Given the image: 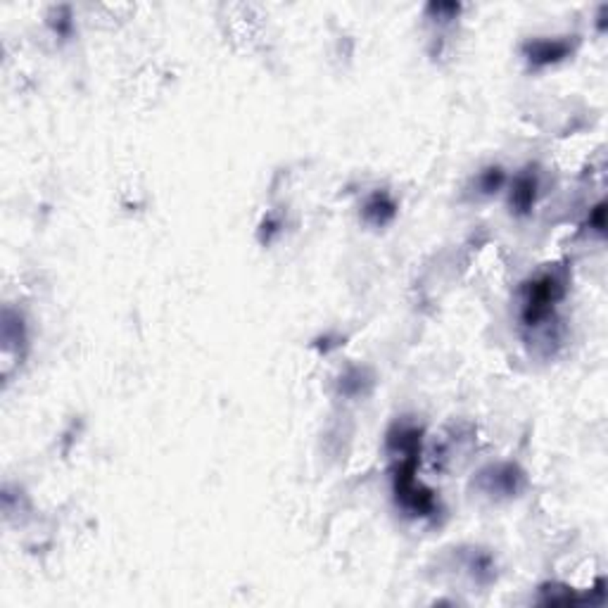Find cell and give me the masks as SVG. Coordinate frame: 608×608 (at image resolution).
<instances>
[{
  "instance_id": "obj_3",
  "label": "cell",
  "mask_w": 608,
  "mask_h": 608,
  "mask_svg": "<svg viewBox=\"0 0 608 608\" xmlns=\"http://www.w3.org/2000/svg\"><path fill=\"white\" fill-rule=\"evenodd\" d=\"M395 214V204L387 200L385 195H373L366 204V216L373 223H385L390 216Z\"/></svg>"
},
{
  "instance_id": "obj_2",
  "label": "cell",
  "mask_w": 608,
  "mask_h": 608,
  "mask_svg": "<svg viewBox=\"0 0 608 608\" xmlns=\"http://www.w3.org/2000/svg\"><path fill=\"white\" fill-rule=\"evenodd\" d=\"M533 200H535V181L530 176L518 178L511 202L518 207V212H528V209L533 207Z\"/></svg>"
},
{
  "instance_id": "obj_4",
  "label": "cell",
  "mask_w": 608,
  "mask_h": 608,
  "mask_svg": "<svg viewBox=\"0 0 608 608\" xmlns=\"http://www.w3.org/2000/svg\"><path fill=\"white\" fill-rule=\"evenodd\" d=\"M502 183H504V174H502L499 169H490L488 174L483 176V181H480V185H483L485 193H492V190H497Z\"/></svg>"
},
{
  "instance_id": "obj_1",
  "label": "cell",
  "mask_w": 608,
  "mask_h": 608,
  "mask_svg": "<svg viewBox=\"0 0 608 608\" xmlns=\"http://www.w3.org/2000/svg\"><path fill=\"white\" fill-rule=\"evenodd\" d=\"M568 53V46L566 43H559V41H537L533 48H530V60L533 62H540V65H549V62H556L561 60L563 55Z\"/></svg>"
}]
</instances>
